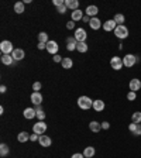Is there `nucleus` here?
Wrapping results in <instances>:
<instances>
[{"instance_id":"nucleus-1","label":"nucleus","mask_w":141,"mask_h":158,"mask_svg":"<svg viewBox=\"0 0 141 158\" xmlns=\"http://www.w3.org/2000/svg\"><path fill=\"white\" fill-rule=\"evenodd\" d=\"M78 106L79 109H82V110H89V109L93 106V100L89 96H81L78 99Z\"/></svg>"},{"instance_id":"nucleus-2","label":"nucleus","mask_w":141,"mask_h":158,"mask_svg":"<svg viewBox=\"0 0 141 158\" xmlns=\"http://www.w3.org/2000/svg\"><path fill=\"white\" fill-rule=\"evenodd\" d=\"M0 51H2L3 55H11L13 51H14V47H13V44L10 43L9 40H4V41L0 43Z\"/></svg>"},{"instance_id":"nucleus-3","label":"nucleus","mask_w":141,"mask_h":158,"mask_svg":"<svg viewBox=\"0 0 141 158\" xmlns=\"http://www.w3.org/2000/svg\"><path fill=\"white\" fill-rule=\"evenodd\" d=\"M138 61H140V58H138L137 55H133V54H127L126 56H123V64H124L126 68H131V66H134Z\"/></svg>"},{"instance_id":"nucleus-4","label":"nucleus","mask_w":141,"mask_h":158,"mask_svg":"<svg viewBox=\"0 0 141 158\" xmlns=\"http://www.w3.org/2000/svg\"><path fill=\"white\" fill-rule=\"evenodd\" d=\"M113 33H114V35L117 37V38L124 40V38H127L128 37V28L124 26V24H123V26H117Z\"/></svg>"},{"instance_id":"nucleus-5","label":"nucleus","mask_w":141,"mask_h":158,"mask_svg":"<svg viewBox=\"0 0 141 158\" xmlns=\"http://www.w3.org/2000/svg\"><path fill=\"white\" fill-rule=\"evenodd\" d=\"M75 40L78 41V43H86V38H88V33H86L85 30L81 27V28H76L75 31Z\"/></svg>"},{"instance_id":"nucleus-6","label":"nucleus","mask_w":141,"mask_h":158,"mask_svg":"<svg viewBox=\"0 0 141 158\" xmlns=\"http://www.w3.org/2000/svg\"><path fill=\"white\" fill-rule=\"evenodd\" d=\"M110 66H112L114 71H120V69L124 66V64H123V59L120 58V56H113V58L110 59Z\"/></svg>"},{"instance_id":"nucleus-7","label":"nucleus","mask_w":141,"mask_h":158,"mask_svg":"<svg viewBox=\"0 0 141 158\" xmlns=\"http://www.w3.org/2000/svg\"><path fill=\"white\" fill-rule=\"evenodd\" d=\"M45 131H47V124L44 122H38L33 126V133H35V134L43 135Z\"/></svg>"},{"instance_id":"nucleus-8","label":"nucleus","mask_w":141,"mask_h":158,"mask_svg":"<svg viewBox=\"0 0 141 158\" xmlns=\"http://www.w3.org/2000/svg\"><path fill=\"white\" fill-rule=\"evenodd\" d=\"M58 43L54 41V40H49L48 43H47V51H48L51 55H56L58 54Z\"/></svg>"},{"instance_id":"nucleus-9","label":"nucleus","mask_w":141,"mask_h":158,"mask_svg":"<svg viewBox=\"0 0 141 158\" xmlns=\"http://www.w3.org/2000/svg\"><path fill=\"white\" fill-rule=\"evenodd\" d=\"M128 88H130V90H131V92H137V90H140V89H141V81H140V79H137V78L131 79V81H130V83H128Z\"/></svg>"},{"instance_id":"nucleus-10","label":"nucleus","mask_w":141,"mask_h":158,"mask_svg":"<svg viewBox=\"0 0 141 158\" xmlns=\"http://www.w3.org/2000/svg\"><path fill=\"white\" fill-rule=\"evenodd\" d=\"M103 30H105V31H114L116 30V27H117V24H116V21L114 20H107V21H105V23H103Z\"/></svg>"},{"instance_id":"nucleus-11","label":"nucleus","mask_w":141,"mask_h":158,"mask_svg":"<svg viewBox=\"0 0 141 158\" xmlns=\"http://www.w3.org/2000/svg\"><path fill=\"white\" fill-rule=\"evenodd\" d=\"M11 56H13L14 61H21V59H24V56H26V54H24V51L21 48H14L13 54H11Z\"/></svg>"},{"instance_id":"nucleus-12","label":"nucleus","mask_w":141,"mask_h":158,"mask_svg":"<svg viewBox=\"0 0 141 158\" xmlns=\"http://www.w3.org/2000/svg\"><path fill=\"white\" fill-rule=\"evenodd\" d=\"M85 13H86V16H89L90 19H93V17H96L97 16V13H99V9L96 6H93V4H90V6H88L86 7V10H85Z\"/></svg>"},{"instance_id":"nucleus-13","label":"nucleus","mask_w":141,"mask_h":158,"mask_svg":"<svg viewBox=\"0 0 141 158\" xmlns=\"http://www.w3.org/2000/svg\"><path fill=\"white\" fill-rule=\"evenodd\" d=\"M76 44H78V41L75 40V37H68L66 38V49L68 51H75Z\"/></svg>"},{"instance_id":"nucleus-14","label":"nucleus","mask_w":141,"mask_h":158,"mask_svg":"<svg viewBox=\"0 0 141 158\" xmlns=\"http://www.w3.org/2000/svg\"><path fill=\"white\" fill-rule=\"evenodd\" d=\"M128 130L133 133V135H141V126L140 124H137V123H133L131 122V124H128Z\"/></svg>"},{"instance_id":"nucleus-15","label":"nucleus","mask_w":141,"mask_h":158,"mask_svg":"<svg viewBox=\"0 0 141 158\" xmlns=\"http://www.w3.org/2000/svg\"><path fill=\"white\" fill-rule=\"evenodd\" d=\"M23 114H24V117H26L27 120H31V118L37 117V112H35V109H33V107H27V109H24Z\"/></svg>"},{"instance_id":"nucleus-16","label":"nucleus","mask_w":141,"mask_h":158,"mask_svg":"<svg viewBox=\"0 0 141 158\" xmlns=\"http://www.w3.org/2000/svg\"><path fill=\"white\" fill-rule=\"evenodd\" d=\"M31 102H33L35 106H39L43 103V95L39 92H33L31 93Z\"/></svg>"},{"instance_id":"nucleus-17","label":"nucleus","mask_w":141,"mask_h":158,"mask_svg":"<svg viewBox=\"0 0 141 158\" xmlns=\"http://www.w3.org/2000/svg\"><path fill=\"white\" fill-rule=\"evenodd\" d=\"M38 143L41 144V147H49L51 145V143H52V140L48 137V135H39V138H38Z\"/></svg>"},{"instance_id":"nucleus-18","label":"nucleus","mask_w":141,"mask_h":158,"mask_svg":"<svg viewBox=\"0 0 141 158\" xmlns=\"http://www.w3.org/2000/svg\"><path fill=\"white\" fill-rule=\"evenodd\" d=\"M89 26H90V28L92 30H99L103 24H102V21H100L97 17H93V19H90V21H89Z\"/></svg>"},{"instance_id":"nucleus-19","label":"nucleus","mask_w":141,"mask_h":158,"mask_svg":"<svg viewBox=\"0 0 141 158\" xmlns=\"http://www.w3.org/2000/svg\"><path fill=\"white\" fill-rule=\"evenodd\" d=\"M89 128H90V131H93V133H99L100 130H102V123L93 120V122L89 123Z\"/></svg>"},{"instance_id":"nucleus-20","label":"nucleus","mask_w":141,"mask_h":158,"mask_svg":"<svg viewBox=\"0 0 141 158\" xmlns=\"http://www.w3.org/2000/svg\"><path fill=\"white\" fill-rule=\"evenodd\" d=\"M65 6L75 11V10L79 9V2L78 0H65Z\"/></svg>"},{"instance_id":"nucleus-21","label":"nucleus","mask_w":141,"mask_h":158,"mask_svg":"<svg viewBox=\"0 0 141 158\" xmlns=\"http://www.w3.org/2000/svg\"><path fill=\"white\" fill-rule=\"evenodd\" d=\"M93 109H95V112H102L103 109H105V102L97 99V100H93Z\"/></svg>"},{"instance_id":"nucleus-22","label":"nucleus","mask_w":141,"mask_h":158,"mask_svg":"<svg viewBox=\"0 0 141 158\" xmlns=\"http://www.w3.org/2000/svg\"><path fill=\"white\" fill-rule=\"evenodd\" d=\"M0 59H2V64H3V65H7V66L13 65V64L16 62L11 55H2V58H0Z\"/></svg>"},{"instance_id":"nucleus-23","label":"nucleus","mask_w":141,"mask_h":158,"mask_svg":"<svg viewBox=\"0 0 141 158\" xmlns=\"http://www.w3.org/2000/svg\"><path fill=\"white\" fill-rule=\"evenodd\" d=\"M17 140H19L20 143H27L30 140V134L27 131H21V133H19V135H17Z\"/></svg>"},{"instance_id":"nucleus-24","label":"nucleus","mask_w":141,"mask_h":158,"mask_svg":"<svg viewBox=\"0 0 141 158\" xmlns=\"http://www.w3.org/2000/svg\"><path fill=\"white\" fill-rule=\"evenodd\" d=\"M95 152L96 151H95V148H93V147H86L85 150H83L82 154L85 155V158H92L93 155H95Z\"/></svg>"},{"instance_id":"nucleus-25","label":"nucleus","mask_w":141,"mask_h":158,"mask_svg":"<svg viewBox=\"0 0 141 158\" xmlns=\"http://www.w3.org/2000/svg\"><path fill=\"white\" fill-rule=\"evenodd\" d=\"M83 19V11H81V10H75V11H72V21H79V20Z\"/></svg>"},{"instance_id":"nucleus-26","label":"nucleus","mask_w":141,"mask_h":158,"mask_svg":"<svg viewBox=\"0 0 141 158\" xmlns=\"http://www.w3.org/2000/svg\"><path fill=\"white\" fill-rule=\"evenodd\" d=\"M14 11L17 14H23L24 13V2H17L14 4Z\"/></svg>"},{"instance_id":"nucleus-27","label":"nucleus","mask_w":141,"mask_h":158,"mask_svg":"<svg viewBox=\"0 0 141 158\" xmlns=\"http://www.w3.org/2000/svg\"><path fill=\"white\" fill-rule=\"evenodd\" d=\"M61 65H62V68H65V69H71L72 65H73V61L71 58H64L62 62H61Z\"/></svg>"},{"instance_id":"nucleus-28","label":"nucleus","mask_w":141,"mask_h":158,"mask_svg":"<svg viewBox=\"0 0 141 158\" xmlns=\"http://www.w3.org/2000/svg\"><path fill=\"white\" fill-rule=\"evenodd\" d=\"M9 152H10L9 145L2 143V144H0V155H2V157H6V155H9Z\"/></svg>"},{"instance_id":"nucleus-29","label":"nucleus","mask_w":141,"mask_h":158,"mask_svg":"<svg viewBox=\"0 0 141 158\" xmlns=\"http://www.w3.org/2000/svg\"><path fill=\"white\" fill-rule=\"evenodd\" d=\"M76 51H79L81 54H85L88 51V44L86 43H78L76 44Z\"/></svg>"},{"instance_id":"nucleus-30","label":"nucleus","mask_w":141,"mask_h":158,"mask_svg":"<svg viewBox=\"0 0 141 158\" xmlns=\"http://www.w3.org/2000/svg\"><path fill=\"white\" fill-rule=\"evenodd\" d=\"M113 20L116 21V24H117V26H123V23L126 21V17L123 16V14H116Z\"/></svg>"},{"instance_id":"nucleus-31","label":"nucleus","mask_w":141,"mask_h":158,"mask_svg":"<svg viewBox=\"0 0 141 158\" xmlns=\"http://www.w3.org/2000/svg\"><path fill=\"white\" fill-rule=\"evenodd\" d=\"M49 40H48V34L47 33H44V31H41V33L38 34V43H44V44H47Z\"/></svg>"},{"instance_id":"nucleus-32","label":"nucleus","mask_w":141,"mask_h":158,"mask_svg":"<svg viewBox=\"0 0 141 158\" xmlns=\"http://www.w3.org/2000/svg\"><path fill=\"white\" fill-rule=\"evenodd\" d=\"M131 122L140 124V123H141V112H134V113H133V114H131Z\"/></svg>"},{"instance_id":"nucleus-33","label":"nucleus","mask_w":141,"mask_h":158,"mask_svg":"<svg viewBox=\"0 0 141 158\" xmlns=\"http://www.w3.org/2000/svg\"><path fill=\"white\" fill-rule=\"evenodd\" d=\"M137 99V92H130L127 93V100H130V102H133V100H135Z\"/></svg>"},{"instance_id":"nucleus-34","label":"nucleus","mask_w":141,"mask_h":158,"mask_svg":"<svg viewBox=\"0 0 141 158\" xmlns=\"http://www.w3.org/2000/svg\"><path fill=\"white\" fill-rule=\"evenodd\" d=\"M37 118H38L39 122H44V118H45V113H44V110L37 112Z\"/></svg>"},{"instance_id":"nucleus-35","label":"nucleus","mask_w":141,"mask_h":158,"mask_svg":"<svg viewBox=\"0 0 141 158\" xmlns=\"http://www.w3.org/2000/svg\"><path fill=\"white\" fill-rule=\"evenodd\" d=\"M41 88H43V85H41L39 82H34L33 83V90L34 92H39V89Z\"/></svg>"},{"instance_id":"nucleus-36","label":"nucleus","mask_w":141,"mask_h":158,"mask_svg":"<svg viewBox=\"0 0 141 158\" xmlns=\"http://www.w3.org/2000/svg\"><path fill=\"white\" fill-rule=\"evenodd\" d=\"M66 9H68V7L65 6V4H62V6H59V7H56V11H58L59 14H64L66 11Z\"/></svg>"},{"instance_id":"nucleus-37","label":"nucleus","mask_w":141,"mask_h":158,"mask_svg":"<svg viewBox=\"0 0 141 158\" xmlns=\"http://www.w3.org/2000/svg\"><path fill=\"white\" fill-rule=\"evenodd\" d=\"M52 4L55 7H59V6H62V4H65V0H52Z\"/></svg>"},{"instance_id":"nucleus-38","label":"nucleus","mask_w":141,"mask_h":158,"mask_svg":"<svg viewBox=\"0 0 141 158\" xmlns=\"http://www.w3.org/2000/svg\"><path fill=\"white\" fill-rule=\"evenodd\" d=\"M66 28H68V30H73V28H75V21H72V20H71V21H68V23H66Z\"/></svg>"},{"instance_id":"nucleus-39","label":"nucleus","mask_w":141,"mask_h":158,"mask_svg":"<svg viewBox=\"0 0 141 158\" xmlns=\"http://www.w3.org/2000/svg\"><path fill=\"white\" fill-rule=\"evenodd\" d=\"M38 138H39V135H38V134H35V133L30 134V140H31V141H38Z\"/></svg>"},{"instance_id":"nucleus-40","label":"nucleus","mask_w":141,"mask_h":158,"mask_svg":"<svg viewBox=\"0 0 141 158\" xmlns=\"http://www.w3.org/2000/svg\"><path fill=\"white\" fill-rule=\"evenodd\" d=\"M52 58H54V62H62V59H64L62 56L58 55V54H56V55H54Z\"/></svg>"},{"instance_id":"nucleus-41","label":"nucleus","mask_w":141,"mask_h":158,"mask_svg":"<svg viewBox=\"0 0 141 158\" xmlns=\"http://www.w3.org/2000/svg\"><path fill=\"white\" fill-rule=\"evenodd\" d=\"M102 128H103V130H109V128H110V123H109V122H103L102 123Z\"/></svg>"},{"instance_id":"nucleus-42","label":"nucleus","mask_w":141,"mask_h":158,"mask_svg":"<svg viewBox=\"0 0 141 158\" xmlns=\"http://www.w3.org/2000/svg\"><path fill=\"white\" fill-rule=\"evenodd\" d=\"M71 158H85V155L81 154V152H76V154H73Z\"/></svg>"},{"instance_id":"nucleus-43","label":"nucleus","mask_w":141,"mask_h":158,"mask_svg":"<svg viewBox=\"0 0 141 158\" xmlns=\"http://www.w3.org/2000/svg\"><path fill=\"white\" fill-rule=\"evenodd\" d=\"M37 48H38V49H44V48H45V49H47V44H44V43H38Z\"/></svg>"},{"instance_id":"nucleus-44","label":"nucleus","mask_w":141,"mask_h":158,"mask_svg":"<svg viewBox=\"0 0 141 158\" xmlns=\"http://www.w3.org/2000/svg\"><path fill=\"white\" fill-rule=\"evenodd\" d=\"M82 21H83V23H89V21H90V17L85 14V16H83V19H82Z\"/></svg>"},{"instance_id":"nucleus-45","label":"nucleus","mask_w":141,"mask_h":158,"mask_svg":"<svg viewBox=\"0 0 141 158\" xmlns=\"http://www.w3.org/2000/svg\"><path fill=\"white\" fill-rule=\"evenodd\" d=\"M6 90H7V88H6V86H4V85H2V86H0V92H2V93H4V92H6Z\"/></svg>"},{"instance_id":"nucleus-46","label":"nucleus","mask_w":141,"mask_h":158,"mask_svg":"<svg viewBox=\"0 0 141 158\" xmlns=\"http://www.w3.org/2000/svg\"><path fill=\"white\" fill-rule=\"evenodd\" d=\"M34 109H35V112H39V110H43V107H41V106H35Z\"/></svg>"}]
</instances>
